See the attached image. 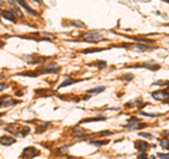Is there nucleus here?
I'll return each mask as SVG.
<instances>
[{"instance_id":"obj_12","label":"nucleus","mask_w":169,"mask_h":159,"mask_svg":"<svg viewBox=\"0 0 169 159\" xmlns=\"http://www.w3.org/2000/svg\"><path fill=\"white\" fill-rule=\"evenodd\" d=\"M105 117H93V118H87L85 120V122H92V121H103Z\"/></svg>"},{"instance_id":"obj_21","label":"nucleus","mask_w":169,"mask_h":159,"mask_svg":"<svg viewBox=\"0 0 169 159\" xmlns=\"http://www.w3.org/2000/svg\"><path fill=\"white\" fill-rule=\"evenodd\" d=\"M6 89V83H0V92Z\"/></svg>"},{"instance_id":"obj_1","label":"nucleus","mask_w":169,"mask_h":159,"mask_svg":"<svg viewBox=\"0 0 169 159\" xmlns=\"http://www.w3.org/2000/svg\"><path fill=\"white\" fill-rule=\"evenodd\" d=\"M85 40L89 41V42H96V41H101L103 38L100 37V34L96 33V31H90V33L85 34Z\"/></svg>"},{"instance_id":"obj_5","label":"nucleus","mask_w":169,"mask_h":159,"mask_svg":"<svg viewBox=\"0 0 169 159\" xmlns=\"http://www.w3.org/2000/svg\"><path fill=\"white\" fill-rule=\"evenodd\" d=\"M14 138H9V137H2L0 138V144L2 145H13L14 144Z\"/></svg>"},{"instance_id":"obj_15","label":"nucleus","mask_w":169,"mask_h":159,"mask_svg":"<svg viewBox=\"0 0 169 159\" xmlns=\"http://www.w3.org/2000/svg\"><path fill=\"white\" fill-rule=\"evenodd\" d=\"M140 137L145 138V139H154V135H151V134H145V132H141V134H140Z\"/></svg>"},{"instance_id":"obj_16","label":"nucleus","mask_w":169,"mask_h":159,"mask_svg":"<svg viewBox=\"0 0 169 159\" xmlns=\"http://www.w3.org/2000/svg\"><path fill=\"white\" fill-rule=\"evenodd\" d=\"M161 145H162V147H165L166 149H169V141L166 139V138H163V139H161Z\"/></svg>"},{"instance_id":"obj_17","label":"nucleus","mask_w":169,"mask_h":159,"mask_svg":"<svg viewBox=\"0 0 169 159\" xmlns=\"http://www.w3.org/2000/svg\"><path fill=\"white\" fill-rule=\"evenodd\" d=\"M138 159H154V156H152V158H147L145 152H142V153H140V155H138Z\"/></svg>"},{"instance_id":"obj_23","label":"nucleus","mask_w":169,"mask_h":159,"mask_svg":"<svg viewBox=\"0 0 169 159\" xmlns=\"http://www.w3.org/2000/svg\"><path fill=\"white\" fill-rule=\"evenodd\" d=\"M35 2H38V3H41V2H42V0H35Z\"/></svg>"},{"instance_id":"obj_22","label":"nucleus","mask_w":169,"mask_h":159,"mask_svg":"<svg viewBox=\"0 0 169 159\" xmlns=\"http://www.w3.org/2000/svg\"><path fill=\"white\" fill-rule=\"evenodd\" d=\"M2 4H3V0H0V6H2Z\"/></svg>"},{"instance_id":"obj_19","label":"nucleus","mask_w":169,"mask_h":159,"mask_svg":"<svg viewBox=\"0 0 169 159\" xmlns=\"http://www.w3.org/2000/svg\"><path fill=\"white\" fill-rule=\"evenodd\" d=\"M28 132H30V128H28V127H25V128L23 130V132H21V137H23V135H27Z\"/></svg>"},{"instance_id":"obj_7","label":"nucleus","mask_w":169,"mask_h":159,"mask_svg":"<svg viewBox=\"0 0 169 159\" xmlns=\"http://www.w3.org/2000/svg\"><path fill=\"white\" fill-rule=\"evenodd\" d=\"M76 82H79V80H75V79H66L65 82H62V83H61V86H59V89H62V87H66V86H69V85H73V83H76Z\"/></svg>"},{"instance_id":"obj_2","label":"nucleus","mask_w":169,"mask_h":159,"mask_svg":"<svg viewBox=\"0 0 169 159\" xmlns=\"http://www.w3.org/2000/svg\"><path fill=\"white\" fill-rule=\"evenodd\" d=\"M152 97L158 99V100H168V99H169V93H168V90H159V92H154V93H152Z\"/></svg>"},{"instance_id":"obj_18","label":"nucleus","mask_w":169,"mask_h":159,"mask_svg":"<svg viewBox=\"0 0 169 159\" xmlns=\"http://www.w3.org/2000/svg\"><path fill=\"white\" fill-rule=\"evenodd\" d=\"M158 158H162V159H169V155H165V153H158Z\"/></svg>"},{"instance_id":"obj_13","label":"nucleus","mask_w":169,"mask_h":159,"mask_svg":"<svg viewBox=\"0 0 169 159\" xmlns=\"http://www.w3.org/2000/svg\"><path fill=\"white\" fill-rule=\"evenodd\" d=\"M137 147H138V149H141L142 152H144V151L147 149V147H148V145L145 144V142H137Z\"/></svg>"},{"instance_id":"obj_14","label":"nucleus","mask_w":169,"mask_h":159,"mask_svg":"<svg viewBox=\"0 0 169 159\" xmlns=\"http://www.w3.org/2000/svg\"><path fill=\"white\" fill-rule=\"evenodd\" d=\"M72 25H75V27H78V28H83L85 27V24L83 23H80V21H69Z\"/></svg>"},{"instance_id":"obj_9","label":"nucleus","mask_w":169,"mask_h":159,"mask_svg":"<svg viewBox=\"0 0 169 159\" xmlns=\"http://www.w3.org/2000/svg\"><path fill=\"white\" fill-rule=\"evenodd\" d=\"M16 103H19V101H16V100H4V103H0V107H9V106H13V104H16Z\"/></svg>"},{"instance_id":"obj_8","label":"nucleus","mask_w":169,"mask_h":159,"mask_svg":"<svg viewBox=\"0 0 169 159\" xmlns=\"http://www.w3.org/2000/svg\"><path fill=\"white\" fill-rule=\"evenodd\" d=\"M134 46H135V49H140V51H151V49L154 48V46H147V45H142V44H137Z\"/></svg>"},{"instance_id":"obj_24","label":"nucleus","mask_w":169,"mask_h":159,"mask_svg":"<svg viewBox=\"0 0 169 159\" xmlns=\"http://www.w3.org/2000/svg\"><path fill=\"white\" fill-rule=\"evenodd\" d=\"M166 135H169V131H168V132H166Z\"/></svg>"},{"instance_id":"obj_6","label":"nucleus","mask_w":169,"mask_h":159,"mask_svg":"<svg viewBox=\"0 0 169 159\" xmlns=\"http://www.w3.org/2000/svg\"><path fill=\"white\" fill-rule=\"evenodd\" d=\"M141 68H149L151 70H158L159 69V65H157V64H152V62H147V64H141L140 65Z\"/></svg>"},{"instance_id":"obj_3","label":"nucleus","mask_w":169,"mask_h":159,"mask_svg":"<svg viewBox=\"0 0 169 159\" xmlns=\"http://www.w3.org/2000/svg\"><path fill=\"white\" fill-rule=\"evenodd\" d=\"M17 2H19V4H20V6H21V7H24V9L27 10V11L30 13V14H33V15H37V14H38V13L35 11V10H34V9H31V7L28 6L27 3H25L24 0H17Z\"/></svg>"},{"instance_id":"obj_4","label":"nucleus","mask_w":169,"mask_h":159,"mask_svg":"<svg viewBox=\"0 0 169 159\" xmlns=\"http://www.w3.org/2000/svg\"><path fill=\"white\" fill-rule=\"evenodd\" d=\"M0 14H2V17H3L4 20H9V21H16V17L13 15L11 11H0Z\"/></svg>"},{"instance_id":"obj_10","label":"nucleus","mask_w":169,"mask_h":159,"mask_svg":"<svg viewBox=\"0 0 169 159\" xmlns=\"http://www.w3.org/2000/svg\"><path fill=\"white\" fill-rule=\"evenodd\" d=\"M109 141H92L90 144L93 145V147H103V145H107Z\"/></svg>"},{"instance_id":"obj_11","label":"nucleus","mask_w":169,"mask_h":159,"mask_svg":"<svg viewBox=\"0 0 169 159\" xmlns=\"http://www.w3.org/2000/svg\"><path fill=\"white\" fill-rule=\"evenodd\" d=\"M103 90H105V86H97V87H93V89L90 90V93L95 95V93H100V92H103Z\"/></svg>"},{"instance_id":"obj_20","label":"nucleus","mask_w":169,"mask_h":159,"mask_svg":"<svg viewBox=\"0 0 169 159\" xmlns=\"http://www.w3.org/2000/svg\"><path fill=\"white\" fill-rule=\"evenodd\" d=\"M132 77H134V76H132V75H126V76H124V77H123V79H127V80H131V79H132Z\"/></svg>"}]
</instances>
